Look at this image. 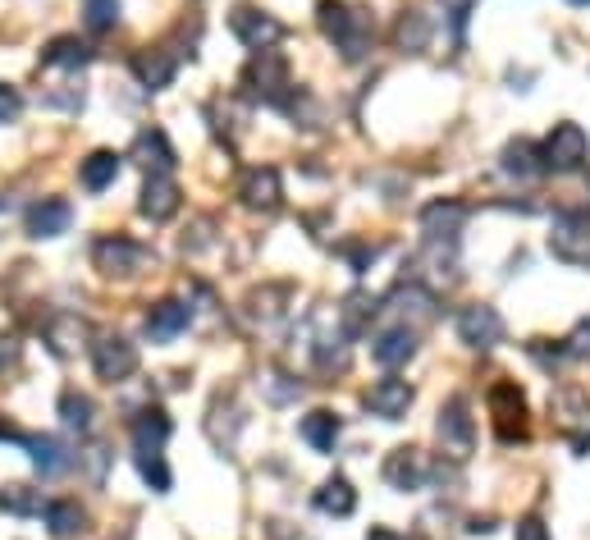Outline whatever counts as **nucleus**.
I'll return each mask as SVG.
<instances>
[{
	"label": "nucleus",
	"mask_w": 590,
	"mask_h": 540,
	"mask_svg": "<svg viewBox=\"0 0 590 540\" xmlns=\"http://www.w3.org/2000/svg\"><path fill=\"white\" fill-rule=\"evenodd\" d=\"M243 87L247 97H257L261 106H279L289 110V97H293V78H289V60L270 46V51H257L247 60L243 69Z\"/></svg>",
	"instance_id": "2"
},
{
	"label": "nucleus",
	"mask_w": 590,
	"mask_h": 540,
	"mask_svg": "<svg viewBox=\"0 0 590 540\" xmlns=\"http://www.w3.org/2000/svg\"><path fill=\"white\" fill-rule=\"evenodd\" d=\"M133 463H138V476L142 481H147L151 490H156V495H165V490H170V467H165V458H161V449H138V454H133Z\"/></svg>",
	"instance_id": "30"
},
{
	"label": "nucleus",
	"mask_w": 590,
	"mask_h": 540,
	"mask_svg": "<svg viewBox=\"0 0 590 540\" xmlns=\"http://www.w3.org/2000/svg\"><path fill=\"white\" fill-rule=\"evenodd\" d=\"M398 46H403V51H426V42H430V23H426V14H403V19H398Z\"/></svg>",
	"instance_id": "32"
},
{
	"label": "nucleus",
	"mask_w": 590,
	"mask_h": 540,
	"mask_svg": "<svg viewBox=\"0 0 590 540\" xmlns=\"http://www.w3.org/2000/svg\"><path fill=\"white\" fill-rule=\"evenodd\" d=\"M138 211L151 220V225H165V220H174V216H179V184H174L170 174H151L147 184H142Z\"/></svg>",
	"instance_id": "14"
},
{
	"label": "nucleus",
	"mask_w": 590,
	"mask_h": 540,
	"mask_svg": "<svg viewBox=\"0 0 590 540\" xmlns=\"http://www.w3.org/2000/svg\"><path fill=\"white\" fill-rule=\"evenodd\" d=\"M316 23H321L325 42H334L344 51V60H362V55L371 51V37H376L371 14L353 10L344 0H321V5H316Z\"/></svg>",
	"instance_id": "1"
},
{
	"label": "nucleus",
	"mask_w": 590,
	"mask_h": 540,
	"mask_svg": "<svg viewBox=\"0 0 590 540\" xmlns=\"http://www.w3.org/2000/svg\"><path fill=\"white\" fill-rule=\"evenodd\" d=\"M74 225V206L65 197H42V202L28 211V234L33 238H60Z\"/></svg>",
	"instance_id": "16"
},
{
	"label": "nucleus",
	"mask_w": 590,
	"mask_h": 540,
	"mask_svg": "<svg viewBox=\"0 0 590 540\" xmlns=\"http://www.w3.org/2000/svg\"><path fill=\"white\" fill-rule=\"evenodd\" d=\"M366 540H426V536H417V531H412V536H398V531H389V527H371Z\"/></svg>",
	"instance_id": "39"
},
{
	"label": "nucleus",
	"mask_w": 590,
	"mask_h": 540,
	"mask_svg": "<svg viewBox=\"0 0 590 540\" xmlns=\"http://www.w3.org/2000/svg\"><path fill=\"white\" fill-rule=\"evenodd\" d=\"M549 252L568 266H590V216L586 211H558L554 234H549Z\"/></svg>",
	"instance_id": "5"
},
{
	"label": "nucleus",
	"mask_w": 590,
	"mask_h": 540,
	"mask_svg": "<svg viewBox=\"0 0 590 540\" xmlns=\"http://www.w3.org/2000/svg\"><path fill=\"white\" fill-rule=\"evenodd\" d=\"M0 508L5 513H14V518H28V513H42V495L28 486H0Z\"/></svg>",
	"instance_id": "31"
},
{
	"label": "nucleus",
	"mask_w": 590,
	"mask_h": 540,
	"mask_svg": "<svg viewBox=\"0 0 590 540\" xmlns=\"http://www.w3.org/2000/svg\"><path fill=\"white\" fill-rule=\"evenodd\" d=\"M458 339L467 348H494V344H504V316L494 312V307H485V303L462 307V312H458Z\"/></svg>",
	"instance_id": "10"
},
{
	"label": "nucleus",
	"mask_w": 590,
	"mask_h": 540,
	"mask_svg": "<svg viewBox=\"0 0 590 540\" xmlns=\"http://www.w3.org/2000/svg\"><path fill=\"white\" fill-rule=\"evenodd\" d=\"M385 481L394 490H421V481H426V458H421V449H394V454L385 458Z\"/></svg>",
	"instance_id": "18"
},
{
	"label": "nucleus",
	"mask_w": 590,
	"mask_h": 540,
	"mask_svg": "<svg viewBox=\"0 0 590 540\" xmlns=\"http://www.w3.org/2000/svg\"><path fill=\"white\" fill-rule=\"evenodd\" d=\"M129 431H133V444H138V449H161L165 440H170V417H165L161 408H142L138 417H133L129 422Z\"/></svg>",
	"instance_id": "25"
},
{
	"label": "nucleus",
	"mask_w": 590,
	"mask_h": 540,
	"mask_svg": "<svg viewBox=\"0 0 590 540\" xmlns=\"http://www.w3.org/2000/svg\"><path fill=\"white\" fill-rule=\"evenodd\" d=\"M14 362H19V344H14V339H0V371L14 367Z\"/></svg>",
	"instance_id": "38"
},
{
	"label": "nucleus",
	"mask_w": 590,
	"mask_h": 540,
	"mask_svg": "<svg viewBox=\"0 0 590 540\" xmlns=\"http://www.w3.org/2000/svg\"><path fill=\"white\" fill-rule=\"evenodd\" d=\"M504 170L517 174V179H531V174L540 170L536 152H531V142H508V147H504Z\"/></svg>",
	"instance_id": "34"
},
{
	"label": "nucleus",
	"mask_w": 590,
	"mask_h": 540,
	"mask_svg": "<svg viewBox=\"0 0 590 540\" xmlns=\"http://www.w3.org/2000/svg\"><path fill=\"white\" fill-rule=\"evenodd\" d=\"M42 513H46V531H51L55 540H69V536H78V531H87V513L78 499H51Z\"/></svg>",
	"instance_id": "21"
},
{
	"label": "nucleus",
	"mask_w": 590,
	"mask_h": 540,
	"mask_svg": "<svg viewBox=\"0 0 590 540\" xmlns=\"http://www.w3.org/2000/svg\"><path fill=\"white\" fill-rule=\"evenodd\" d=\"M238 197H243L247 211H261V216L279 211V202H284V184H279V170H275V165H257V170H247V174H243V188H238Z\"/></svg>",
	"instance_id": "11"
},
{
	"label": "nucleus",
	"mask_w": 590,
	"mask_h": 540,
	"mask_svg": "<svg viewBox=\"0 0 590 540\" xmlns=\"http://www.w3.org/2000/svg\"><path fill=\"white\" fill-rule=\"evenodd\" d=\"M78 179H83L87 193H106V188L119 179V156L115 152H92L83 161V170H78Z\"/></svg>",
	"instance_id": "26"
},
{
	"label": "nucleus",
	"mask_w": 590,
	"mask_h": 540,
	"mask_svg": "<svg viewBox=\"0 0 590 540\" xmlns=\"http://www.w3.org/2000/svg\"><path fill=\"white\" fill-rule=\"evenodd\" d=\"M83 23L92 33H110L119 23V0H83Z\"/></svg>",
	"instance_id": "33"
},
{
	"label": "nucleus",
	"mask_w": 590,
	"mask_h": 540,
	"mask_svg": "<svg viewBox=\"0 0 590 540\" xmlns=\"http://www.w3.org/2000/svg\"><path fill=\"white\" fill-rule=\"evenodd\" d=\"M19 110H23V97L14 92V87L0 83V124H14V119H19Z\"/></svg>",
	"instance_id": "35"
},
{
	"label": "nucleus",
	"mask_w": 590,
	"mask_h": 540,
	"mask_svg": "<svg viewBox=\"0 0 590 540\" xmlns=\"http://www.w3.org/2000/svg\"><path fill=\"white\" fill-rule=\"evenodd\" d=\"M472 440H476V422H472V412H467V399H449L440 408L444 454H449L453 463H462V458H472Z\"/></svg>",
	"instance_id": "7"
},
{
	"label": "nucleus",
	"mask_w": 590,
	"mask_h": 540,
	"mask_svg": "<svg viewBox=\"0 0 590 540\" xmlns=\"http://www.w3.org/2000/svg\"><path fill=\"white\" fill-rule=\"evenodd\" d=\"M60 417H65L69 431H92V422H97V403L87 399V394H78V389H65L60 394Z\"/></svg>",
	"instance_id": "28"
},
{
	"label": "nucleus",
	"mask_w": 590,
	"mask_h": 540,
	"mask_svg": "<svg viewBox=\"0 0 590 540\" xmlns=\"http://www.w3.org/2000/svg\"><path fill=\"white\" fill-rule=\"evenodd\" d=\"M42 60L55 69H83L87 60H92V46L78 42V37H55V42L42 51Z\"/></svg>",
	"instance_id": "27"
},
{
	"label": "nucleus",
	"mask_w": 590,
	"mask_h": 540,
	"mask_svg": "<svg viewBox=\"0 0 590 540\" xmlns=\"http://www.w3.org/2000/svg\"><path fill=\"white\" fill-rule=\"evenodd\" d=\"M563 348H568V357H581V362H586V357H590V321H581L577 330L568 335V344H563Z\"/></svg>",
	"instance_id": "36"
},
{
	"label": "nucleus",
	"mask_w": 590,
	"mask_h": 540,
	"mask_svg": "<svg viewBox=\"0 0 590 540\" xmlns=\"http://www.w3.org/2000/svg\"><path fill=\"white\" fill-rule=\"evenodd\" d=\"M188 325H193V307L179 303V298H165V303H156V307L147 312V335L156 339V344H165V339L183 335Z\"/></svg>",
	"instance_id": "17"
},
{
	"label": "nucleus",
	"mask_w": 590,
	"mask_h": 540,
	"mask_svg": "<svg viewBox=\"0 0 590 540\" xmlns=\"http://www.w3.org/2000/svg\"><path fill=\"white\" fill-rule=\"evenodd\" d=\"M133 156H138V161L147 165L151 174H170L174 170V147H170V138H165L161 129L138 133V142H133Z\"/></svg>",
	"instance_id": "24"
},
{
	"label": "nucleus",
	"mask_w": 590,
	"mask_h": 540,
	"mask_svg": "<svg viewBox=\"0 0 590 540\" xmlns=\"http://www.w3.org/2000/svg\"><path fill=\"white\" fill-rule=\"evenodd\" d=\"M229 28H234V37L247 51H270V46L284 37V23L266 10H252V5H238V10L229 14Z\"/></svg>",
	"instance_id": "9"
},
{
	"label": "nucleus",
	"mask_w": 590,
	"mask_h": 540,
	"mask_svg": "<svg viewBox=\"0 0 590 540\" xmlns=\"http://www.w3.org/2000/svg\"><path fill=\"white\" fill-rule=\"evenodd\" d=\"M517 540H549V527L540 518H522L517 522Z\"/></svg>",
	"instance_id": "37"
},
{
	"label": "nucleus",
	"mask_w": 590,
	"mask_h": 540,
	"mask_svg": "<svg viewBox=\"0 0 590 540\" xmlns=\"http://www.w3.org/2000/svg\"><path fill=\"white\" fill-rule=\"evenodd\" d=\"M554 417H558V431L568 435L577 449H586L590 444V399L581 394V389H563V394H558Z\"/></svg>",
	"instance_id": "13"
},
{
	"label": "nucleus",
	"mask_w": 590,
	"mask_h": 540,
	"mask_svg": "<svg viewBox=\"0 0 590 540\" xmlns=\"http://www.w3.org/2000/svg\"><path fill=\"white\" fill-rule=\"evenodd\" d=\"M83 339H87V325H83V316L78 312H55L51 321H46V344H51L60 357H69L74 348H83Z\"/></svg>",
	"instance_id": "20"
},
{
	"label": "nucleus",
	"mask_w": 590,
	"mask_h": 540,
	"mask_svg": "<svg viewBox=\"0 0 590 540\" xmlns=\"http://www.w3.org/2000/svg\"><path fill=\"white\" fill-rule=\"evenodd\" d=\"M572 5H590V0H572Z\"/></svg>",
	"instance_id": "41"
},
{
	"label": "nucleus",
	"mask_w": 590,
	"mask_h": 540,
	"mask_svg": "<svg viewBox=\"0 0 590 540\" xmlns=\"http://www.w3.org/2000/svg\"><path fill=\"white\" fill-rule=\"evenodd\" d=\"M92 367H97L101 380L119 385V380H129L133 371H138V348L124 335H97V344H92Z\"/></svg>",
	"instance_id": "8"
},
{
	"label": "nucleus",
	"mask_w": 590,
	"mask_h": 540,
	"mask_svg": "<svg viewBox=\"0 0 590 540\" xmlns=\"http://www.w3.org/2000/svg\"><path fill=\"white\" fill-rule=\"evenodd\" d=\"M0 440H23V435H19V431H14V426H10V422H0Z\"/></svg>",
	"instance_id": "40"
},
{
	"label": "nucleus",
	"mask_w": 590,
	"mask_h": 540,
	"mask_svg": "<svg viewBox=\"0 0 590 540\" xmlns=\"http://www.w3.org/2000/svg\"><path fill=\"white\" fill-rule=\"evenodd\" d=\"M312 504L321 508L325 518H348V513L357 508V490H353V481H348V476H330V481H325V486L312 495Z\"/></svg>",
	"instance_id": "23"
},
{
	"label": "nucleus",
	"mask_w": 590,
	"mask_h": 540,
	"mask_svg": "<svg viewBox=\"0 0 590 540\" xmlns=\"http://www.w3.org/2000/svg\"><path fill=\"white\" fill-rule=\"evenodd\" d=\"M490 412H494V431H499L504 444L526 440V399L513 380H499L490 389Z\"/></svg>",
	"instance_id": "6"
},
{
	"label": "nucleus",
	"mask_w": 590,
	"mask_h": 540,
	"mask_svg": "<svg viewBox=\"0 0 590 540\" xmlns=\"http://www.w3.org/2000/svg\"><path fill=\"white\" fill-rule=\"evenodd\" d=\"M412 353H417V335H412L408 325H394V330L371 339V357H376L380 367H403V362H412Z\"/></svg>",
	"instance_id": "19"
},
{
	"label": "nucleus",
	"mask_w": 590,
	"mask_h": 540,
	"mask_svg": "<svg viewBox=\"0 0 590 540\" xmlns=\"http://www.w3.org/2000/svg\"><path fill=\"white\" fill-rule=\"evenodd\" d=\"M28 449H33V467L42 476H55V472H65L69 467L65 444L55 440V435H37V440H28Z\"/></svg>",
	"instance_id": "29"
},
{
	"label": "nucleus",
	"mask_w": 590,
	"mask_h": 540,
	"mask_svg": "<svg viewBox=\"0 0 590 540\" xmlns=\"http://www.w3.org/2000/svg\"><path fill=\"white\" fill-rule=\"evenodd\" d=\"M298 431H302V440L312 444L316 454H330L334 444H339V431H344V422H339L330 408H316V412H307V417H302Z\"/></svg>",
	"instance_id": "22"
},
{
	"label": "nucleus",
	"mask_w": 590,
	"mask_h": 540,
	"mask_svg": "<svg viewBox=\"0 0 590 540\" xmlns=\"http://www.w3.org/2000/svg\"><path fill=\"white\" fill-rule=\"evenodd\" d=\"M590 161V138L581 124H554V133L540 147V170L554 174H577Z\"/></svg>",
	"instance_id": "3"
},
{
	"label": "nucleus",
	"mask_w": 590,
	"mask_h": 540,
	"mask_svg": "<svg viewBox=\"0 0 590 540\" xmlns=\"http://www.w3.org/2000/svg\"><path fill=\"white\" fill-rule=\"evenodd\" d=\"M92 261H97V270L110 275V280H129V275H138L151 261V252L129 234H101L92 243Z\"/></svg>",
	"instance_id": "4"
},
{
	"label": "nucleus",
	"mask_w": 590,
	"mask_h": 540,
	"mask_svg": "<svg viewBox=\"0 0 590 540\" xmlns=\"http://www.w3.org/2000/svg\"><path fill=\"white\" fill-rule=\"evenodd\" d=\"M174 69H179V55H174L170 46H142V51L133 55V74H138V83L151 87V92L170 87Z\"/></svg>",
	"instance_id": "15"
},
{
	"label": "nucleus",
	"mask_w": 590,
	"mask_h": 540,
	"mask_svg": "<svg viewBox=\"0 0 590 540\" xmlns=\"http://www.w3.org/2000/svg\"><path fill=\"white\" fill-rule=\"evenodd\" d=\"M412 399H417V389H412L408 380H398V376H385V380H376V385L366 389V408H371V417H385V422L408 417Z\"/></svg>",
	"instance_id": "12"
}]
</instances>
